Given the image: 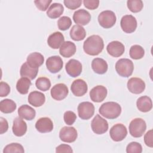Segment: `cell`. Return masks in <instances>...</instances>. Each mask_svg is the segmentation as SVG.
<instances>
[{
	"mask_svg": "<svg viewBox=\"0 0 153 153\" xmlns=\"http://www.w3.org/2000/svg\"><path fill=\"white\" fill-rule=\"evenodd\" d=\"M134 65L128 59H121L115 64V70L117 74L123 77H129L133 74Z\"/></svg>",
	"mask_w": 153,
	"mask_h": 153,
	"instance_id": "obj_3",
	"label": "cell"
},
{
	"mask_svg": "<svg viewBox=\"0 0 153 153\" xmlns=\"http://www.w3.org/2000/svg\"><path fill=\"white\" fill-rule=\"evenodd\" d=\"M35 85L39 90L46 91L50 89L51 87V82L48 78L39 77L36 79Z\"/></svg>",
	"mask_w": 153,
	"mask_h": 153,
	"instance_id": "obj_34",
	"label": "cell"
},
{
	"mask_svg": "<svg viewBox=\"0 0 153 153\" xmlns=\"http://www.w3.org/2000/svg\"><path fill=\"white\" fill-rule=\"evenodd\" d=\"M104 48V43L102 38L96 35L88 37L83 44L84 52L90 56L99 54Z\"/></svg>",
	"mask_w": 153,
	"mask_h": 153,
	"instance_id": "obj_1",
	"label": "cell"
},
{
	"mask_svg": "<svg viewBox=\"0 0 153 153\" xmlns=\"http://www.w3.org/2000/svg\"><path fill=\"white\" fill-rule=\"evenodd\" d=\"M51 96L56 100H62L65 99L69 93L68 87L63 83L54 85L51 89Z\"/></svg>",
	"mask_w": 153,
	"mask_h": 153,
	"instance_id": "obj_12",
	"label": "cell"
},
{
	"mask_svg": "<svg viewBox=\"0 0 153 153\" xmlns=\"http://www.w3.org/2000/svg\"><path fill=\"white\" fill-rule=\"evenodd\" d=\"M127 88L132 93L140 94L145 89V82L139 78L133 77L127 82Z\"/></svg>",
	"mask_w": 153,
	"mask_h": 153,
	"instance_id": "obj_11",
	"label": "cell"
},
{
	"mask_svg": "<svg viewBox=\"0 0 153 153\" xmlns=\"http://www.w3.org/2000/svg\"><path fill=\"white\" fill-rule=\"evenodd\" d=\"M126 152L127 153H141L142 152V146L138 142H132L127 145Z\"/></svg>",
	"mask_w": 153,
	"mask_h": 153,
	"instance_id": "obj_38",
	"label": "cell"
},
{
	"mask_svg": "<svg viewBox=\"0 0 153 153\" xmlns=\"http://www.w3.org/2000/svg\"><path fill=\"white\" fill-rule=\"evenodd\" d=\"M63 62L60 56H53L48 57L46 60L47 69L53 74L59 72L63 68Z\"/></svg>",
	"mask_w": 153,
	"mask_h": 153,
	"instance_id": "obj_14",
	"label": "cell"
},
{
	"mask_svg": "<svg viewBox=\"0 0 153 153\" xmlns=\"http://www.w3.org/2000/svg\"><path fill=\"white\" fill-rule=\"evenodd\" d=\"M16 108V103L11 99H5L0 102V110L5 114H10L14 112Z\"/></svg>",
	"mask_w": 153,
	"mask_h": 153,
	"instance_id": "obj_31",
	"label": "cell"
},
{
	"mask_svg": "<svg viewBox=\"0 0 153 153\" xmlns=\"http://www.w3.org/2000/svg\"><path fill=\"white\" fill-rule=\"evenodd\" d=\"M8 129V124L7 121L3 117L0 118V133H5Z\"/></svg>",
	"mask_w": 153,
	"mask_h": 153,
	"instance_id": "obj_46",
	"label": "cell"
},
{
	"mask_svg": "<svg viewBox=\"0 0 153 153\" xmlns=\"http://www.w3.org/2000/svg\"><path fill=\"white\" fill-rule=\"evenodd\" d=\"M51 2V0H36L34 1V3L39 10L44 11L47 10Z\"/></svg>",
	"mask_w": 153,
	"mask_h": 153,
	"instance_id": "obj_41",
	"label": "cell"
},
{
	"mask_svg": "<svg viewBox=\"0 0 153 153\" xmlns=\"http://www.w3.org/2000/svg\"><path fill=\"white\" fill-rule=\"evenodd\" d=\"M86 36V32L85 29L81 25H74L70 30L71 38L75 41H79L83 40Z\"/></svg>",
	"mask_w": 153,
	"mask_h": 153,
	"instance_id": "obj_29",
	"label": "cell"
},
{
	"mask_svg": "<svg viewBox=\"0 0 153 153\" xmlns=\"http://www.w3.org/2000/svg\"><path fill=\"white\" fill-rule=\"evenodd\" d=\"M63 119L65 123L67 125L71 126L75 123L76 119V115L73 111H68L65 112L63 115Z\"/></svg>",
	"mask_w": 153,
	"mask_h": 153,
	"instance_id": "obj_39",
	"label": "cell"
},
{
	"mask_svg": "<svg viewBox=\"0 0 153 153\" xmlns=\"http://www.w3.org/2000/svg\"><path fill=\"white\" fill-rule=\"evenodd\" d=\"M10 92V87L9 85L4 81H1L0 83V96L5 97Z\"/></svg>",
	"mask_w": 153,
	"mask_h": 153,
	"instance_id": "obj_42",
	"label": "cell"
},
{
	"mask_svg": "<svg viewBox=\"0 0 153 153\" xmlns=\"http://www.w3.org/2000/svg\"><path fill=\"white\" fill-rule=\"evenodd\" d=\"M136 106L137 109L143 112H147L151 110L152 103L151 98L146 96H141L137 100Z\"/></svg>",
	"mask_w": 153,
	"mask_h": 153,
	"instance_id": "obj_27",
	"label": "cell"
},
{
	"mask_svg": "<svg viewBox=\"0 0 153 153\" xmlns=\"http://www.w3.org/2000/svg\"><path fill=\"white\" fill-rule=\"evenodd\" d=\"M129 54L131 59L138 60L143 57L145 54V50L142 46L139 45H134L130 47Z\"/></svg>",
	"mask_w": 153,
	"mask_h": 153,
	"instance_id": "obj_33",
	"label": "cell"
},
{
	"mask_svg": "<svg viewBox=\"0 0 153 153\" xmlns=\"http://www.w3.org/2000/svg\"><path fill=\"white\" fill-rule=\"evenodd\" d=\"M25 152L24 148L22 145L18 143H11L7 145L4 149L3 152Z\"/></svg>",
	"mask_w": 153,
	"mask_h": 153,
	"instance_id": "obj_36",
	"label": "cell"
},
{
	"mask_svg": "<svg viewBox=\"0 0 153 153\" xmlns=\"http://www.w3.org/2000/svg\"><path fill=\"white\" fill-rule=\"evenodd\" d=\"M64 7L60 3H53L47 11V15L51 19H57L63 13Z\"/></svg>",
	"mask_w": 153,
	"mask_h": 153,
	"instance_id": "obj_30",
	"label": "cell"
},
{
	"mask_svg": "<svg viewBox=\"0 0 153 153\" xmlns=\"http://www.w3.org/2000/svg\"><path fill=\"white\" fill-rule=\"evenodd\" d=\"M65 5L69 9L75 10L79 8L81 4V0H65L63 1Z\"/></svg>",
	"mask_w": 153,
	"mask_h": 153,
	"instance_id": "obj_40",
	"label": "cell"
},
{
	"mask_svg": "<svg viewBox=\"0 0 153 153\" xmlns=\"http://www.w3.org/2000/svg\"><path fill=\"white\" fill-rule=\"evenodd\" d=\"M71 90L74 95L81 97L87 93L88 87L87 83L83 79H77L72 83Z\"/></svg>",
	"mask_w": 153,
	"mask_h": 153,
	"instance_id": "obj_16",
	"label": "cell"
},
{
	"mask_svg": "<svg viewBox=\"0 0 153 153\" xmlns=\"http://www.w3.org/2000/svg\"><path fill=\"white\" fill-rule=\"evenodd\" d=\"M78 114L79 117L84 120L90 119L94 113V106L89 102H83L78 106Z\"/></svg>",
	"mask_w": 153,
	"mask_h": 153,
	"instance_id": "obj_7",
	"label": "cell"
},
{
	"mask_svg": "<svg viewBox=\"0 0 153 153\" xmlns=\"http://www.w3.org/2000/svg\"><path fill=\"white\" fill-rule=\"evenodd\" d=\"M30 85V79L26 77H22L17 82L16 88L20 94H26L28 93Z\"/></svg>",
	"mask_w": 153,
	"mask_h": 153,
	"instance_id": "obj_32",
	"label": "cell"
},
{
	"mask_svg": "<svg viewBox=\"0 0 153 153\" xmlns=\"http://www.w3.org/2000/svg\"><path fill=\"white\" fill-rule=\"evenodd\" d=\"M35 128L40 133H49L53 129V123L50 118L42 117L36 122Z\"/></svg>",
	"mask_w": 153,
	"mask_h": 153,
	"instance_id": "obj_19",
	"label": "cell"
},
{
	"mask_svg": "<svg viewBox=\"0 0 153 153\" xmlns=\"http://www.w3.org/2000/svg\"><path fill=\"white\" fill-rule=\"evenodd\" d=\"M18 114L20 117L25 120H32L36 115V112L33 108L27 105H23L18 109Z\"/></svg>",
	"mask_w": 153,
	"mask_h": 153,
	"instance_id": "obj_25",
	"label": "cell"
},
{
	"mask_svg": "<svg viewBox=\"0 0 153 153\" xmlns=\"http://www.w3.org/2000/svg\"><path fill=\"white\" fill-rule=\"evenodd\" d=\"M109 134L114 141L120 142L126 137L127 130L123 124H116L111 128Z\"/></svg>",
	"mask_w": 153,
	"mask_h": 153,
	"instance_id": "obj_8",
	"label": "cell"
},
{
	"mask_svg": "<svg viewBox=\"0 0 153 153\" xmlns=\"http://www.w3.org/2000/svg\"><path fill=\"white\" fill-rule=\"evenodd\" d=\"M44 62V56L39 53H32L27 57V62L32 68H38Z\"/></svg>",
	"mask_w": 153,
	"mask_h": 153,
	"instance_id": "obj_28",
	"label": "cell"
},
{
	"mask_svg": "<svg viewBox=\"0 0 153 153\" xmlns=\"http://www.w3.org/2000/svg\"><path fill=\"white\" fill-rule=\"evenodd\" d=\"M73 20L76 24L84 26L90 22L91 20V15L85 10H78L74 13Z\"/></svg>",
	"mask_w": 153,
	"mask_h": 153,
	"instance_id": "obj_18",
	"label": "cell"
},
{
	"mask_svg": "<svg viewBox=\"0 0 153 153\" xmlns=\"http://www.w3.org/2000/svg\"><path fill=\"white\" fill-rule=\"evenodd\" d=\"M107 89L103 85H97L93 87L90 91V97L94 102H101L106 97Z\"/></svg>",
	"mask_w": 153,
	"mask_h": 153,
	"instance_id": "obj_15",
	"label": "cell"
},
{
	"mask_svg": "<svg viewBox=\"0 0 153 153\" xmlns=\"http://www.w3.org/2000/svg\"><path fill=\"white\" fill-rule=\"evenodd\" d=\"M127 5L128 8L133 13L140 11L143 7V2L141 0H128Z\"/></svg>",
	"mask_w": 153,
	"mask_h": 153,
	"instance_id": "obj_35",
	"label": "cell"
},
{
	"mask_svg": "<svg viewBox=\"0 0 153 153\" xmlns=\"http://www.w3.org/2000/svg\"><path fill=\"white\" fill-rule=\"evenodd\" d=\"M93 131L97 134H102L108 131V123L100 115L97 114L93 119L91 124Z\"/></svg>",
	"mask_w": 153,
	"mask_h": 153,
	"instance_id": "obj_6",
	"label": "cell"
},
{
	"mask_svg": "<svg viewBox=\"0 0 153 153\" xmlns=\"http://www.w3.org/2000/svg\"><path fill=\"white\" fill-rule=\"evenodd\" d=\"M45 95L40 91H32L28 96V102L35 107H39L42 106L45 103Z\"/></svg>",
	"mask_w": 153,
	"mask_h": 153,
	"instance_id": "obj_22",
	"label": "cell"
},
{
	"mask_svg": "<svg viewBox=\"0 0 153 153\" xmlns=\"http://www.w3.org/2000/svg\"><path fill=\"white\" fill-rule=\"evenodd\" d=\"M65 38L63 35L60 32H56L51 34L48 39V45L53 49H57L60 47L64 42Z\"/></svg>",
	"mask_w": 153,
	"mask_h": 153,
	"instance_id": "obj_21",
	"label": "cell"
},
{
	"mask_svg": "<svg viewBox=\"0 0 153 153\" xmlns=\"http://www.w3.org/2000/svg\"><path fill=\"white\" fill-rule=\"evenodd\" d=\"M117 18L115 13L111 10H105L101 12L98 16L99 25L105 28L112 27L116 23Z\"/></svg>",
	"mask_w": 153,
	"mask_h": 153,
	"instance_id": "obj_5",
	"label": "cell"
},
{
	"mask_svg": "<svg viewBox=\"0 0 153 153\" xmlns=\"http://www.w3.org/2000/svg\"><path fill=\"white\" fill-rule=\"evenodd\" d=\"M38 72V68H32L27 63V62H25L20 68V74L21 76L26 77L32 80L36 78Z\"/></svg>",
	"mask_w": 153,
	"mask_h": 153,
	"instance_id": "obj_24",
	"label": "cell"
},
{
	"mask_svg": "<svg viewBox=\"0 0 153 153\" xmlns=\"http://www.w3.org/2000/svg\"><path fill=\"white\" fill-rule=\"evenodd\" d=\"M122 30L127 33L134 32L137 27V20L132 15L124 16L120 22Z\"/></svg>",
	"mask_w": 153,
	"mask_h": 153,
	"instance_id": "obj_9",
	"label": "cell"
},
{
	"mask_svg": "<svg viewBox=\"0 0 153 153\" xmlns=\"http://www.w3.org/2000/svg\"><path fill=\"white\" fill-rule=\"evenodd\" d=\"M146 129V123L140 118L133 119L129 124V133L134 137H140L142 136Z\"/></svg>",
	"mask_w": 153,
	"mask_h": 153,
	"instance_id": "obj_4",
	"label": "cell"
},
{
	"mask_svg": "<svg viewBox=\"0 0 153 153\" xmlns=\"http://www.w3.org/2000/svg\"><path fill=\"white\" fill-rule=\"evenodd\" d=\"M144 142L146 146L152 148L153 140H152V130H150L146 132L144 136Z\"/></svg>",
	"mask_w": 153,
	"mask_h": 153,
	"instance_id": "obj_44",
	"label": "cell"
},
{
	"mask_svg": "<svg viewBox=\"0 0 153 153\" xmlns=\"http://www.w3.org/2000/svg\"><path fill=\"white\" fill-rule=\"evenodd\" d=\"M99 112L101 115L108 119H115L120 115L121 107L117 102H107L100 106Z\"/></svg>",
	"mask_w": 153,
	"mask_h": 153,
	"instance_id": "obj_2",
	"label": "cell"
},
{
	"mask_svg": "<svg viewBox=\"0 0 153 153\" xmlns=\"http://www.w3.org/2000/svg\"><path fill=\"white\" fill-rule=\"evenodd\" d=\"M65 69L69 76L75 78L78 76L82 72V64L76 59H71L66 64Z\"/></svg>",
	"mask_w": 153,
	"mask_h": 153,
	"instance_id": "obj_13",
	"label": "cell"
},
{
	"mask_svg": "<svg viewBox=\"0 0 153 153\" xmlns=\"http://www.w3.org/2000/svg\"><path fill=\"white\" fill-rule=\"evenodd\" d=\"M84 6L89 10H95L99 5V0H84L83 1Z\"/></svg>",
	"mask_w": 153,
	"mask_h": 153,
	"instance_id": "obj_43",
	"label": "cell"
},
{
	"mask_svg": "<svg viewBox=\"0 0 153 153\" xmlns=\"http://www.w3.org/2000/svg\"><path fill=\"white\" fill-rule=\"evenodd\" d=\"M91 68L94 72L98 74H103L108 71L107 62L101 58H95L91 62Z\"/></svg>",
	"mask_w": 153,
	"mask_h": 153,
	"instance_id": "obj_26",
	"label": "cell"
},
{
	"mask_svg": "<svg viewBox=\"0 0 153 153\" xmlns=\"http://www.w3.org/2000/svg\"><path fill=\"white\" fill-rule=\"evenodd\" d=\"M12 130L15 136H22L27 131V124L21 117H16L13 121Z\"/></svg>",
	"mask_w": 153,
	"mask_h": 153,
	"instance_id": "obj_20",
	"label": "cell"
},
{
	"mask_svg": "<svg viewBox=\"0 0 153 153\" xmlns=\"http://www.w3.org/2000/svg\"><path fill=\"white\" fill-rule=\"evenodd\" d=\"M73 150L71 147L66 144H62L56 147V152H72Z\"/></svg>",
	"mask_w": 153,
	"mask_h": 153,
	"instance_id": "obj_45",
	"label": "cell"
},
{
	"mask_svg": "<svg viewBox=\"0 0 153 153\" xmlns=\"http://www.w3.org/2000/svg\"><path fill=\"white\" fill-rule=\"evenodd\" d=\"M72 25V20L70 17L68 16H62L57 21V26L60 30H68Z\"/></svg>",
	"mask_w": 153,
	"mask_h": 153,
	"instance_id": "obj_37",
	"label": "cell"
},
{
	"mask_svg": "<svg viewBox=\"0 0 153 153\" xmlns=\"http://www.w3.org/2000/svg\"><path fill=\"white\" fill-rule=\"evenodd\" d=\"M76 52L75 44L69 41L64 42L59 48V53L64 57L68 58L75 54Z\"/></svg>",
	"mask_w": 153,
	"mask_h": 153,
	"instance_id": "obj_23",
	"label": "cell"
},
{
	"mask_svg": "<svg viewBox=\"0 0 153 153\" xmlns=\"http://www.w3.org/2000/svg\"><path fill=\"white\" fill-rule=\"evenodd\" d=\"M106 50L108 54L111 56L118 57L123 54L125 51V47L121 42L114 41L108 44Z\"/></svg>",
	"mask_w": 153,
	"mask_h": 153,
	"instance_id": "obj_17",
	"label": "cell"
},
{
	"mask_svg": "<svg viewBox=\"0 0 153 153\" xmlns=\"http://www.w3.org/2000/svg\"><path fill=\"white\" fill-rule=\"evenodd\" d=\"M77 136V131L74 127H63L59 132V137L64 142H74L76 139Z\"/></svg>",
	"mask_w": 153,
	"mask_h": 153,
	"instance_id": "obj_10",
	"label": "cell"
}]
</instances>
